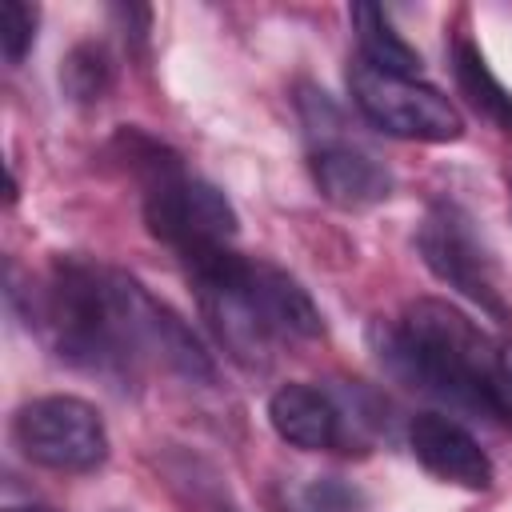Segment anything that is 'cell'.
Returning <instances> with one entry per match:
<instances>
[{"instance_id":"4fadbf2b","label":"cell","mask_w":512,"mask_h":512,"mask_svg":"<svg viewBox=\"0 0 512 512\" xmlns=\"http://www.w3.org/2000/svg\"><path fill=\"white\" fill-rule=\"evenodd\" d=\"M36 40V8L24 0H0V48L8 64H20Z\"/></svg>"},{"instance_id":"5bb4252c","label":"cell","mask_w":512,"mask_h":512,"mask_svg":"<svg viewBox=\"0 0 512 512\" xmlns=\"http://www.w3.org/2000/svg\"><path fill=\"white\" fill-rule=\"evenodd\" d=\"M308 512H364V496L344 480H316L304 488Z\"/></svg>"},{"instance_id":"2e32d148","label":"cell","mask_w":512,"mask_h":512,"mask_svg":"<svg viewBox=\"0 0 512 512\" xmlns=\"http://www.w3.org/2000/svg\"><path fill=\"white\" fill-rule=\"evenodd\" d=\"M4 512H56V508H48V504H8Z\"/></svg>"},{"instance_id":"30bf717a","label":"cell","mask_w":512,"mask_h":512,"mask_svg":"<svg viewBox=\"0 0 512 512\" xmlns=\"http://www.w3.org/2000/svg\"><path fill=\"white\" fill-rule=\"evenodd\" d=\"M352 16V32H356V56L380 72H392V76H420V52L392 28V20L384 16L380 4H352L348 8Z\"/></svg>"},{"instance_id":"7a4b0ae2","label":"cell","mask_w":512,"mask_h":512,"mask_svg":"<svg viewBox=\"0 0 512 512\" xmlns=\"http://www.w3.org/2000/svg\"><path fill=\"white\" fill-rule=\"evenodd\" d=\"M380 360L412 388L492 424H512V388L500 376V344L448 300H412L384 332Z\"/></svg>"},{"instance_id":"8992f818","label":"cell","mask_w":512,"mask_h":512,"mask_svg":"<svg viewBox=\"0 0 512 512\" xmlns=\"http://www.w3.org/2000/svg\"><path fill=\"white\" fill-rule=\"evenodd\" d=\"M416 248H420L424 264L432 268L436 280L464 292L472 304H480V312H488L496 320H508V304H504L500 284H496L492 252L476 236L472 216L464 208H456L448 200L432 204L420 232H416Z\"/></svg>"},{"instance_id":"3957f363","label":"cell","mask_w":512,"mask_h":512,"mask_svg":"<svg viewBox=\"0 0 512 512\" xmlns=\"http://www.w3.org/2000/svg\"><path fill=\"white\" fill-rule=\"evenodd\" d=\"M140 188H144L148 232L156 240H164L180 260L208 252V248H224L240 232V216L228 204V196L216 184L188 176L180 156H172L156 172H148L140 180Z\"/></svg>"},{"instance_id":"5b68a950","label":"cell","mask_w":512,"mask_h":512,"mask_svg":"<svg viewBox=\"0 0 512 512\" xmlns=\"http://www.w3.org/2000/svg\"><path fill=\"white\" fill-rule=\"evenodd\" d=\"M16 448L52 472H92L108 460V428L80 396H36L12 416Z\"/></svg>"},{"instance_id":"e0dca14e","label":"cell","mask_w":512,"mask_h":512,"mask_svg":"<svg viewBox=\"0 0 512 512\" xmlns=\"http://www.w3.org/2000/svg\"><path fill=\"white\" fill-rule=\"evenodd\" d=\"M200 508H204V512H236L232 504H220V500H208V504H200Z\"/></svg>"},{"instance_id":"7c38bea8","label":"cell","mask_w":512,"mask_h":512,"mask_svg":"<svg viewBox=\"0 0 512 512\" xmlns=\"http://www.w3.org/2000/svg\"><path fill=\"white\" fill-rule=\"evenodd\" d=\"M60 88L72 104H100L112 88V56L104 44L84 40L60 64Z\"/></svg>"},{"instance_id":"9a60e30c","label":"cell","mask_w":512,"mask_h":512,"mask_svg":"<svg viewBox=\"0 0 512 512\" xmlns=\"http://www.w3.org/2000/svg\"><path fill=\"white\" fill-rule=\"evenodd\" d=\"M500 376H504V384L512 388V340L500 344Z\"/></svg>"},{"instance_id":"ba28073f","label":"cell","mask_w":512,"mask_h":512,"mask_svg":"<svg viewBox=\"0 0 512 512\" xmlns=\"http://www.w3.org/2000/svg\"><path fill=\"white\" fill-rule=\"evenodd\" d=\"M408 448L436 480L468 488V492H484L496 476L480 440L444 412H420L408 424Z\"/></svg>"},{"instance_id":"8fae6325","label":"cell","mask_w":512,"mask_h":512,"mask_svg":"<svg viewBox=\"0 0 512 512\" xmlns=\"http://www.w3.org/2000/svg\"><path fill=\"white\" fill-rule=\"evenodd\" d=\"M452 76H456L460 96H464L484 120H492L500 132H512V92L492 76L488 60L480 56V48H476L468 36H460V40L452 44Z\"/></svg>"},{"instance_id":"52a82bcc","label":"cell","mask_w":512,"mask_h":512,"mask_svg":"<svg viewBox=\"0 0 512 512\" xmlns=\"http://www.w3.org/2000/svg\"><path fill=\"white\" fill-rule=\"evenodd\" d=\"M300 108H304V124H308V136H312L308 172H312V184L320 188V196L332 208H344V212H364V208L388 200L392 196V172L368 148H360V144H352L348 136L336 132L340 128L336 108L328 104L324 120L316 116V108L308 100Z\"/></svg>"},{"instance_id":"9c48e42d","label":"cell","mask_w":512,"mask_h":512,"mask_svg":"<svg viewBox=\"0 0 512 512\" xmlns=\"http://www.w3.org/2000/svg\"><path fill=\"white\" fill-rule=\"evenodd\" d=\"M268 424L272 432L300 448V452H332L344 448V412L336 400L304 380H288L268 396Z\"/></svg>"},{"instance_id":"6da1fadb","label":"cell","mask_w":512,"mask_h":512,"mask_svg":"<svg viewBox=\"0 0 512 512\" xmlns=\"http://www.w3.org/2000/svg\"><path fill=\"white\" fill-rule=\"evenodd\" d=\"M28 324L52 340L60 360L112 384L136 380L148 364L192 384H212L216 376L212 356L168 304L128 272L80 256L52 260L40 288H32Z\"/></svg>"},{"instance_id":"277c9868","label":"cell","mask_w":512,"mask_h":512,"mask_svg":"<svg viewBox=\"0 0 512 512\" xmlns=\"http://www.w3.org/2000/svg\"><path fill=\"white\" fill-rule=\"evenodd\" d=\"M348 92L360 116L384 136L420 144H448L464 136L460 108L420 76H392L356 56L348 68Z\"/></svg>"}]
</instances>
